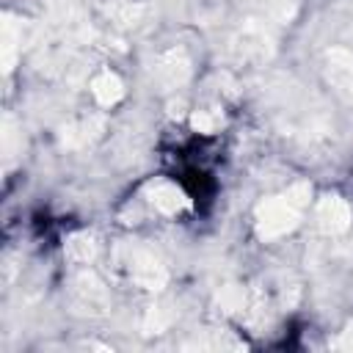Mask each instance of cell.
<instances>
[{
  "label": "cell",
  "mask_w": 353,
  "mask_h": 353,
  "mask_svg": "<svg viewBox=\"0 0 353 353\" xmlns=\"http://www.w3.org/2000/svg\"><path fill=\"white\" fill-rule=\"evenodd\" d=\"M188 74H190V66H188V58H185L182 52L171 50V52H165V55L160 58L157 77H160V83H163V85H168V88L182 85V83L188 80Z\"/></svg>",
  "instance_id": "obj_6"
},
{
  "label": "cell",
  "mask_w": 353,
  "mask_h": 353,
  "mask_svg": "<svg viewBox=\"0 0 353 353\" xmlns=\"http://www.w3.org/2000/svg\"><path fill=\"white\" fill-rule=\"evenodd\" d=\"M91 94H94V99L102 105V108H113L121 97H124V83L119 80V74H113V72H99L94 80H91Z\"/></svg>",
  "instance_id": "obj_7"
},
{
  "label": "cell",
  "mask_w": 353,
  "mask_h": 353,
  "mask_svg": "<svg viewBox=\"0 0 353 353\" xmlns=\"http://www.w3.org/2000/svg\"><path fill=\"white\" fill-rule=\"evenodd\" d=\"M17 44H19V39H17V28H14L11 17L6 14V17H3V69H6V72L14 69V61H17Z\"/></svg>",
  "instance_id": "obj_9"
},
{
  "label": "cell",
  "mask_w": 353,
  "mask_h": 353,
  "mask_svg": "<svg viewBox=\"0 0 353 353\" xmlns=\"http://www.w3.org/2000/svg\"><path fill=\"white\" fill-rule=\"evenodd\" d=\"M94 254H97V243H94V237H91V234L77 232V234H72V237L66 240V256H69L72 262L85 265V262H91V259H94Z\"/></svg>",
  "instance_id": "obj_8"
},
{
  "label": "cell",
  "mask_w": 353,
  "mask_h": 353,
  "mask_svg": "<svg viewBox=\"0 0 353 353\" xmlns=\"http://www.w3.org/2000/svg\"><path fill=\"white\" fill-rule=\"evenodd\" d=\"M218 303L223 306V312H237V309H243V303H245V292L240 290V287H234V284H229V287H223L221 292H218Z\"/></svg>",
  "instance_id": "obj_11"
},
{
  "label": "cell",
  "mask_w": 353,
  "mask_h": 353,
  "mask_svg": "<svg viewBox=\"0 0 353 353\" xmlns=\"http://www.w3.org/2000/svg\"><path fill=\"white\" fill-rule=\"evenodd\" d=\"M116 262L143 290H163L168 281V273L160 265V259L143 245H121L116 251Z\"/></svg>",
  "instance_id": "obj_2"
},
{
  "label": "cell",
  "mask_w": 353,
  "mask_h": 353,
  "mask_svg": "<svg viewBox=\"0 0 353 353\" xmlns=\"http://www.w3.org/2000/svg\"><path fill=\"white\" fill-rule=\"evenodd\" d=\"M353 212L342 196H323L314 207V223L323 234H342L350 229Z\"/></svg>",
  "instance_id": "obj_3"
},
{
  "label": "cell",
  "mask_w": 353,
  "mask_h": 353,
  "mask_svg": "<svg viewBox=\"0 0 353 353\" xmlns=\"http://www.w3.org/2000/svg\"><path fill=\"white\" fill-rule=\"evenodd\" d=\"M339 347H345V350H353V325L342 334V339H339Z\"/></svg>",
  "instance_id": "obj_12"
},
{
  "label": "cell",
  "mask_w": 353,
  "mask_h": 353,
  "mask_svg": "<svg viewBox=\"0 0 353 353\" xmlns=\"http://www.w3.org/2000/svg\"><path fill=\"white\" fill-rule=\"evenodd\" d=\"M149 199H152V204H154L163 215H179L182 210L190 207L188 193H185L179 185H174V182H154V185L149 188Z\"/></svg>",
  "instance_id": "obj_5"
},
{
  "label": "cell",
  "mask_w": 353,
  "mask_h": 353,
  "mask_svg": "<svg viewBox=\"0 0 353 353\" xmlns=\"http://www.w3.org/2000/svg\"><path fill=\"white\" fill-rule=\"evenodd\" d=\"M328 61V80L347 102H353V52L345 47H334L325 55Z\"/></svg>",
  "instance_id": "obj_4"
},
{
  "label": "cell",
  "mask_w": 353,
  "mask_h": 353,
  "mask_svg": "<svg viewBox=\"0 0 353 353\" xmlns=\"http://www.w3.org/2000/svg\"><path fill=\"white\" fill-rule=\"evenodd\" d=\"M312 199V185L309 182H295L292 188L265 199L256 204L254 221H256V234L262 240H279L287 232H292L306 212Z\"/></svg>",
  "instance_id": "obj_1"
},
{
  "label": "cell",
  "mask_w": 353,
  "mask_h": 353,
  "mask_svg": "<svg viewBox=\"0 0 353 353\" xmlns=\"http://www.w3.org/2000/svg\"><path fill=\"white\" fill-rule=\"evenodd\" d=\"M190 121H193V127H196L199 132L210 135V132H215V130L223 124V116H221L218 110H196Z\"/></svg>",
  "instance_id": "obj_10"
}]
</instances>
